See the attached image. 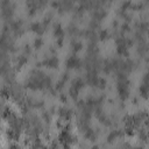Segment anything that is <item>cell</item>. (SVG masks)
I'll list each match as a JSON object with an SVG mask.
<instances>
[{"label": "cell", "instance_id": "6da1fadb", "mask_svg": "<svg viewBox=\"0 0 149 149\" xmlns=\"http://www.w3.org/2000/svg\"><path fill=\"white\" fill-rule=\"evenodd\" d=\"M84 84H85V80H83L81 78H76L72 80V84L69 88V94L72 97V98H76L78 95V92L84 87Z\"/></svg>", "mask_w": 149, "mask_h": 149}, {"label": "cell", "instance_id": "7a4b0ae2", "mask_svg": "<svg viewBox=\"0 0 149 149\" xmlns=\"http://www.w3.org/2000/svg\"><path fill=\"white\" fill-rule=\"evenodd\" d=\"M57 114H58L59 121H63V122H65V123H66V122L72 118V115H73L72 109L69 108V107H66V106L59 107V108L57 109Z\"/></svg>", "mask_w": 149, "mask_h": 149}, {"label": "cell", "instance_id": "3957f363", "mask_svg": "<svg viewBox=\"0 0 149 149\" xmlns=\"http://www.w3.org/2000/svg\"><path fill=\"white\" fill-rule=\"evenodd\" d=\"M81 65H83V61L78 58L76 55H72L66 59V66L70 69H79Z\"/></svg>", "mask_w": 149, "mask_h": 149}, {"label": "cell", "instance_id": "277c9868", "mask_svg": "<svg viewBox=\"0 0 149 149\" xmlns=\"http://www.w3.org/2000/svg\"><path fill=\"white\" fill-rule=\"evenodd\" d=\"M10 30L15 34V35H21L23 33V23L21 20H13L10 21Z\"/></svg>", "mask_w": 149, "mask_h": 149}, {"label": "cell", "instance_id": "5b68a950", "mask_svg": "<svg viewBox=\"0 0 149 149\" xmlns=\"http://www.w3.org/2000/svg\"><path fill=\"white\" fill-rule=\"evenodd\" d=\"M52 5H54L59 12L70 10V9L73 7V2H72V1H68V0H63V1H58V2H52Z\"/></svg>", "mask_w": 149, "mask_h": 149}, {"label": "cell", "instance_id": "8992f818", "mask_svg": "<svg viewBox=\"0 0 149 149\" xmlns=\"http://www.w3.org/2000/svg\"><path fill=\"white\" fill-rule=\"evenodd\" d=\"M42 64H44V65L48 66V68H57V65H58V59H57V57H56L55 55H52V56H49V57H47L45 59H43Z\"/></svg>", "mask_w": 149, "mask_h": 149}, {"label": "cell", "instance_id": "52a82bcc", "mask_svg": "<svg viewBox=\"0 0 149 149\" xmlns=\"http://www.w3.org/2000/svg\"><path fill=\"white\" fill-rule=\"evenodd\" d=\"M30 28H31V30H33V31L37 33L38 35L43 34V33H44V30H45V26L43 24V22H37V21L31 22Z\"/></svg>", "mask_w": 149, "mask_h": 149}, {"label": "cell", "instance_id": "ba28073f", "mask_svg": "<svg viewBox=\"0 0 149 149\" xmlns=\"http://www.w3.org/2000/svg\"><path fill=\"white\" fill-rule=\"evenodd\" d=\"M137 52H139L141 56H146V55L149 52V44H148L146 41L139 42V43H137Z\"/></svg>", "mask_w": 149, "mask_h": 149}, {"label": "cell", "instance_id": "9c48e42d", "mask_svg": "<svg viewBox=\"0 0 149 149\" xmlns=\"http://www.w3.org/2000/svg\"><path fill=\"white\" fill-rule=\"evenodd\" d=\"M64 34H65V30L63 29V27H62L59 23H55V24H54V35L56 36V38H57L58 41L62 40L63 36H64Z\"/></svg>", "mask_w": 149, "mask_h": 149}, {"label": "cell", "instance_id": "30bf717a", "mask_svg": "<svg viewBox=\"0 0 149 149\" xmlns=\"http://www.w3.org/2000/svg\"><path fill=\"white\" fill-rule=\"evenodd\" d=\"M83 134H84V136H85L87 140L95 141V139H97V136H98V130H94L92 127H90V128H87Z\"/></svg>", "mask_w": 149, "mask_h": 149}, {"label": "cell", "instance_id": "8fae6325", "mask_svg": "<svg viewBox=\"0 0 149 149\" xmlns=\"http://www.w3.org/2000/svg\"><path fill=\"white\" fill-rule=\"evenodd\" d=\"M122 135H123V133L120 132L119 129L112 130V132L108 134V136H107V141H108V142H113V141H115L118 137H121Z\"/></svg>", "mask_w": 149, "mask_h": 149}, {"label": "cell", "instance_id": "7c38bea8", "mask_svg": "<svg viewBox=\"0 0 149 149\" xmlns=\"http://www.w3.org/2000/svg\"><path fill=\"white\" fill-rule=\"evenodd\" d=\"M7 135L9 139L12 140H17L21 135V130H17V129H14V128H10L8 127V130H7Z\"/></svg>", "mask_w": 149, "mask_h": 149}, {"label": "cell", "instance_id": "4fadbf2b", "mask_svg": "<svg viewBox=\"0 0 149 149\" xmlns=\"http://www.w3.org/2000/svg\"><path fill=\"white\" fill-rule=\"evenodd\" d=\"M139 91H140V94H141L143 98H148V97H149V84L142 81V84H141L140 87H139Z\"/></svg>", "mask_w": 149, "mask_h": 149}, {"label": "cell", "instance_id": "5bb4252c", "mask_svg": "<svg viewBox=\"0 0 149 149\" xmlns=\"http://www.w3.org/2000/svg\"><path fill=\"white\" fill-rule=\"evenodd\" d=\"M66 30H68V33H69L71 36H77V35H79V34H80L79 28H78L74 23H70V24L68 26Z\"/></svg>", "mask_w": 149, "mask_h": 149}, {"label": "cell", "instance_id": "9a60e30c", "mask_svg": "<svg viewBox=\"0 0 149 149\" xmlns=\"http://www.w3.org/2000/svg\"><path fill=\"white\" fill-rule=\"evenodd\" d=\"M27 62V56L26 55H20V56H16L15 57V65H16V69H20L23 64H26Z\"/></svg>", "mask_w": 149, "mask_h": 149}, {"label": "cell", "instance_id": "2e32d148", "mask_svg": "<svg viewBox=\"0 0 149 149\" xmlns=\"http://www.w3.org/2000/svg\"><path fill=\"white\" fill-rule=\"evenodd\" d=\"M81 47H83V44H81V42L80 41H78V40H76L74 38V41H72L71 42V48H72V50L76 52V51H78V50H80L81 49Z\"/></svg>", "mask_w": 149, "mask_h": 149}, {"label": "cell", "instance_id": "e0dca14e", "mask_svg": "<svg viewBox=\"0 0 149 149\" xmlns=\"http://www.w3.org/2000/svg\"><path fill=\"white\" fill-rule=\"evenodd\" d=\"M108 36H109V31L106 30V29H104V30H101V31L99 33V37H100L101 40H106V38H108Z\"/></svg>", "mask_w": 149, "mask_h": 149}, {"label": "cell", "instance_id": "ac0fdd59", "mask_svg": "<svg viewBox=\"0 0 149 149\" xmlns=\"http://www.w3.org/2000/svg\"><path fill=\"white\" fill-rule=\"evenodd\" d=\"M118 149H134V146H132V144H129V143H127V142H123V143H121V144L119 146Z\"/></svg>", "mask_w": 149, "mask_h": 149}, {"label": "cell", "instance_id": "d6986e66", "mask_svg": "<svg viewBox=\"0 0 149 149\" xmlns=\"http://www.w3.org/2000/svg\"><path fill=\"white\" fill-rule=\"evenodd\" d=\"M42 44H43V40H42L41 37H37V38L34 41V45H35L36 48H41Z\"/></svg>", "mask_w": 149, "mask_h": 149}, {"label": "cell", "instance_id": "ffe728a7", "mask_svg": "<svg viewBox=\"0 0 149 149\" xmlns=\"http://www.w3.org/2000/svg\"><path fill=\"white\" fill-rule=\"evenodd\" d=\"M105 86H106V79L100 77V79H99V83H98V86H97V87H99V88H104Z\"/></svg>", "mask_w": 149, "mask_h": 149}, {"label": "cell", "instance_id": "44dd1931", "mask_svg": "<svg viewBox=\"0 0 149 149\" xmlns=\"http://www.w3.org/2000/svg\"><path fill=\"white\" fill-rule=\"evenodd\" d=\"M31 52V49H30V47L28 45V44H26L24 45V48H23V55H28V54H30Z\"/></svg>", "mask_w": 149, "mask_h": 149}, {"label": "cell", "instance_id": "7402d4cb", "mask_svg": "<svg viewBox=\"0 0 149 149\" xmlns=\"http://www.w3.org/2000/svg\"><path fill=\"white\" fill-rule=\"evenodd\" d=\"M143 83H147V84H149V70L144 73V76H143Z\"/></svg>", "mask_w": 149, "mask_h": 149}, {"label": "cell", "instance_id": "603a6c76", "mask_svg": "<svg viewBox=\"0 0 149 149\" xmlns=\"http://www.w3.org/2000/svg\"><path fill=\"white\" fill-rule=\"evenodd\" d=\"M49 149H59V144H58L57 142H51Z\"/></svg>", "mask_w": 149, "mask_h": 149}, {"label": "cell", "instance_id": "cb8c5ba5", "mask_svg": "<svg viewBox=\"0 0 149 149\" xmlns=\"http://www.w3.org/2000/svg\"><path fill=\"white\" fill-rule=\"evenodd\" d=\"M8 149H22L19 144H15V143H13V144H10L9 147H8Z\"/></svg>", "mask_w": 149, "mask_h": 149}, {"label": "cell", "instance_id": "d4e9b609", "mask_svg": "<svg viewBox=\"0 0 149 149\" xmlns=\"http://www.w3.org/2000/svg\"><path fill=\"white\" fill-rule=\"evenodd\" d=\"M134 149H143L142 146H134Z\"/></svg>", "mask_w": 149, "mask_h": 149}, {"label": "cell", "instance_id": "484cf974", "mask_svg": "<svg viewBox=\"0 0 149 149\" xmlns=\"http://www.w3.org/2000/svg\"><path fill=\"white\" fill-rule=\"evenodd\" d=\"M91 149H99V148H98V147H97V146H94V147H92V148H91Z\"/></svg>", "mask_w": 149, "mask_h": 149}]
</instances>
